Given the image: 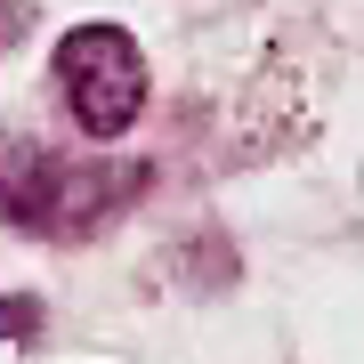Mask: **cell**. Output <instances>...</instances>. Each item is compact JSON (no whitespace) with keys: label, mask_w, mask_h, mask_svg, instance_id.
Masks as SVG:
<instances>
[{"label":"cell","mask_w":364,"mask_h":364,"mask_svg":"<svg viewBox=\"0 0 364 364\" xmlns=\"http://www.w3.org/2000/svg\"><path fill=\"white\" fill-rule=\"evenodd\" d=\"M57 81H65V105L90 138H122L146 105V57L122 25H81L57 41Z\"/></svg>","instance_id":"2"},{"label":"cell","mask_w":364,"mask_h":364,"mask_svg":"<svg viewBox=\"0 0 364 364\" xmlns=\"http://www.w3.org/2000/svg\"><path fill=\"white\" fill-rule=\"evenodd\" d=\"M146 170L130 162H65L41 138H0V219L41 227V235H81L97 227L114 195H138Z\"/></svg>","instance_id":"1"},{"label":"cell","mask_w":364,"mask_h":364,"mask_svg":"<svg viewBox=\"0 0 364 364\" xmlns=\"http://www.w3.org/2000/svg\"><path fill=\"white\" fill-rule=\"evenodd\" d=\"M16 324H41L33 299H9V308H0V340H16Z\"/></svg>","instance_id":"3"}]
</instances>
